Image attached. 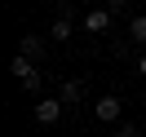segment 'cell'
<instances>
[{"mask_svg":"<svg viewBox=\"0 0 146 137\" xmlns=\"http://www.w3.org/2000/svg\"><path fill=\"white\" fill-rule=\"evenodd\" d=\"M9 75H13V80H18L22 84V89H27V93H36L40 89V71H36V66H31V58H13V62H9Z\"/></svg>","mask_w":146,"mask_h":137,"instance_id":"1","label":"cell"},{"mask_svg":"<svg viewBox=\"0 0 146 137\" xmlns=\"http://www.w3.org/2000/svg\"><path fill=\"white\" fill-rule=\"evenodd\" d=\"M111 18H115V13H111L106 5H102V9H89L84 13V31H89V36H102V31H111Z\"/></svg>","mask_w":146,"mask_h":137,"instance_id":"2","label":"cell"},{"mask_svg":"<svg viewBox=\"0 0 146 137\" xmlns=\"http://www.w3.org/2000/svg\"><path fill=\"white\" fill-rule=\"evenodd\" d=\"M62 106H66L62 97H40L36 102V119L40 124H58V119H62Z\"/></svg>","mask_w":146,"mask_h":137,"instance_id":"3","label":"cell"},{"mask_svg":"<svg viewBox=\"0 0 146 137\" xmlns=\"http://www.w3.org/2000/svg\"><path fill=\"white\" fill-rule=\"evenodd\" d=\"M119 111H124V102L115 97V93H106V97H98V119H119Z\"/></svg>","mask_w":146,"mask_h":137,"instance_id":"4","label":"cell"},{"mask_svg":"<svg viewBox=\"0 0 146 137\" xmlns=\"http://www.w3.org/2000/svg\"><path fill=\"white\" fill-rule=\"evenodd\" d=\"M58 97H62L66 106H75V102L84 97V80H62V93H58Z\"/></svg>","mask_w":146,"mask_h":137,"instance_id":"5","label":"cell"},{"mask_svg":"<svg viewBox=\"0 0 146 137\" xmlns=\"http://www.w3.org/2000/svg\"><path fill=\"white\" fill-rule=\"evenodd\" d=\"M18 53L22 58H40V53H44V40H40V36H22L18 40Z\"/></svg>","mask_w":146,"mask_h":137,"instance_id":"6","label":"cell"},{"mask_svg":"<svg viewBox=\"0 0 146 137\" xmlns=\"http://www.w3.org/2000/svg\"><path fill=\"white\" fill-rule=\"evenodd\" d=\"M128 36H133V44H146V13H137L128 22Z\"/></svg>","mask_w":146,"mask_h":137,"instance_id":"7","label":"cell"},{"mask_svg":"<svg viewBox=\"0 0 146 137\" xmlns=\"http://www.w3.org/2000/svg\"><path fill=\"white\" fill-rule=\"evenodd\" d=\"M49 36H53V40H66V36H71V18H66V13H62V18H53Z\"/></svg>","mask_w":146,"mask_h":137,"instance_id":"8","label":"cell"},{"mask_svg":"<svg viewBox=\"0 0 146 137\" xmlns=\"http://www.w3.org/2000/svg\"><path fill=\"white\" fill-rule=\"evenodd\" d=\"M137 71H142V75H146V53H142V58H137Z\"/></svg>","mask_w":146,"mask_h":137,"instance_id":"9","label":"cell"},{"mask_svg":"<svg viewBox=\"0 0 146 137\" xmlns=\"http://www.w3.org/2000/svg\"><path fill=\"white\" fill-rule=\"evenodd\" d=\"M115 137H137V133H133V128H119V133H115Z\"/></svg>","mask_w":146,"mask_h":137,"instance_id":"10","label":"cell"}]
</instances>
